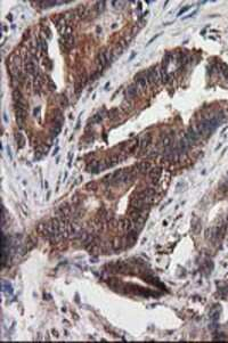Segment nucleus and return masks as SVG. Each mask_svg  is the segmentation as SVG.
<instances>
[{
    "mask_svg": "<svg viewBox=\"0 0 228 343\" xmlns=\"http://www.w3.org/2000/svg\"><path fill=\"white\" fill-rule=\"evenodd\" d=\"M160 79H161L160 72L157 71L156 67H153L152 70H149L148 73H147V76H146L147 83H149V84H154V83L156 84V83H159Z\"/></svg>",
    "mask_w": 228,
    "mask_h": 343,
    "instance_id": "1",
    "label": "nucleus"
},
{
    "mask_svg": "<svg viewBox=\"0 0 228 343\" xmlns=\"http://www.w3.org/2000/svg\"><path fill=\"white\" fill-rule=\"evenodd\" d=\"M14 106H15L16 122H17L20 126H22V124H23V123L25 122V120H26V109H25V108H23V107L16 106V105H14Z\"/></svg>",
    "mask_w": 228,
    "mask_h": 343,
    "instance_id": "2",
    "label": "nucleus"
},
{
    "mask_svg": "<svg viewBox=\"0 0 228 343\" xmlns=\"http://www.w3.org/2000/svg\"><path fill=\"white\" fill-rule=\"evenodd\" d=\"M97 62H98V64H99V66H100L102 70H103L104 67L107 66L108 59H107V57H106V55H105L104 51H100V53L97 55Z\"/></svg>",
    "mask_w": 228,
    "mask_h": 343,
    "instance_id": "3",
    "label": "nucleus"
},
{
    "mask_svg": "<svg viewBox=\"0 0 228 343\" xmlns=\"http://www.w3.org/2000/svg\"><path fill=\"white\" fill-rule=\"evenodd\" d=\"M152 142V136L151 135H145L144 137L140 139V152H144L145 149L148 147V145Z\"/></svg>",
    "mask_w": 228,
    "mask_h": 343,
    "instance_id": "4",
    "label": "nucleus"
},
{
    "mask_svg": "<svg viewBox=\"0 0 228 343\" xmlns=\"http://www.w3.org/2000/svg\"><path fill=\"white\" fill-rule=\"evenodd\" d=\"M161 172H162V169L161 168H154L152 169L149 172H148V176L149 178L153 180V182H156L159 180V178L161 176Z\"/></svg>",
    "mask_w": 228,
    "mask_h": 343,
    "instance_id": "5",
    "label": "nucleus"
},
{
    "mask_svg": "<svg viewBox=\"0 0 228 343\" xmlns=\"http://www.w3.org/2000/svg\"><path fill=\"white\" fill-rule=\"evenodd\" d=\"M219 314H220V307H215L211 312H210V319L212 321L213 325H217V321H218V318H219Z\"/></svg>",
    "mask_w": 228,
    "mask_h": 343,
    "instance_id": "6",
    "label": "nucleus"
},
{
    "mask_svg": "<svg viewBox=\"0 0 228 343\" xmlns=\"http://www.w3.org/2000/svg\"><path fill=\"white\" fill-rule=\"evenodd\" d=\"M25 71L27 72L29 74H31V75L34 74V72H36V66H34L33 59H29V60H26V63H25Z\"/></svg>",
    "mask_w": 228,
    "mask_h": 343,
    "instance_id": "7",
    "label": "nucleus"
},
{
    "mask_svg": "<svg viewBox=\"0 0 228 343\" xmlns=\"http://www.w3.org/2000/svg\"><path fill=\"white\" fill-rule=\"evenodd\" d=\"M64 42H65V46L67 48H72L73 45H74V38L71 33H66L64 34Z\"/></svg>",
    "mask_w": 228,
    "mask_h": 343,
    "instance_id": "8",
    "label": "nucleus"
},
{
    "mask_svg": "<svg viewBox=\"0 0 228 343\" xmlns=\"http://www.w3.org/2000/svg\"><path fill=\"white\" fill-rule=\"evenodd\" d=\"M151 169V163L149 162H140L138 166H137V170L139 171V172H142V173H145V172H147L148 170Z\"/></svg>",
    "mask_w": 228,
    "mask_h": 343,
    "instance_id": "9",
    "label": "nucleus"
},
{
    "mask_svg": "<svg viewBox=\"0 0 228 343\" xmlns=\"http://www.w3.org/2000/svg\"><path fill=\"white\" fill-rule=\"evenodd\" d=\"M58 211L63 214V217H67V215L70 214V212H71V208H70L67 204H63V205H60V206Z\"/></svg>",
    "mask_w": 228,
    "mask_h": 343,
    "instance_id": "10",
    "label": "nucleus"
},
{
    "mask_svg": "<svg viewBox=\"0 0 228 343\" xmlns=\"http://www.w3.org/2000/svg\"><path fill=\"white\" fill-rule=\"evenodd\" d=\"M136 81H137V84H138L142 89H145V88H146V86H147V80H146V78L142 76V75H138V76H136Z\"/></svg>",
    "mask_w": 228,
    "mask_h": 343,
    "instance_id": "11",
    "label": "nucleus"
},
{
    "mask_svg": "<svg viewBox=\"0 0 228 343\" xmlns=\"http://www.w3.org/2000/svg\"><path fill=\"white\" fill-rule=\"evenodd\" d=\"M127 95H128L129 98H132V97H135V96L137 95V87H136L135 84H131V86L128 87V89H127Z\"/></svg>",
    "mask_w": 228,
    "mask_h": 343,
    "instance_id": "12",
    "label": "nucleus"
},
{
    "mask_svg": "<svg viewBox=\"0 0 228 343\" xmlns=\"http://www.w3.org/2000/svg\"><path fill=\"white\" fill-rule=\"evenodd\" d=\"M16 142H17V145H18L20 148H22V147L25 145V139H24V137H23L22 133H17V135H16Z\"/></svg>",
    "mask_w": 228,
    "mask_h": 343,
    "instance_id": "13",
    "label": "nucleus"
},
{
    "mask_svg": "<svg viewBox=\"0 0 228 343\" xmlns=\"http://www.w3.org/2000/svg\"><path fill=\"white\" fill-rule=\"evenodd\" d=\"M160 76H161V80H162V82L163 83H167L169 81L168 73H167V71H166V69H163V67L160 70Z\"/></svg>",
    "mask_w": 228,
    "mask_h": 343,
    "instance_id": "14",
    "label": "nucleus"
},
{
    "mask_svg": "<svg viewBox=\"0 0 228 343\" xmlns=\"http://www.w3.org/2000/svg\"><path fill=\"white\" fill-rule=\"evenodd\" d=\"M76 13H78V16L80 18H84L86 15H87V9H86L84 6H79L78 9H76Z\"/></svg>",
    "mask_w": 228,
    "mask_h": 343,
    "instance_id": "15",
    "label": "nucleus"
},
{
    "mask_svg": "<svg viewBox=\"0 0 228 343\" xmlns=\"http://www.w3.org/2000/svg\"><path fill=\"white\" fill-rule=\"evenodd\" d=\"M171 140H172L171 135H167V136H164L163 139H162V145H163L164 147H169V146L171 145Z\"/></svg>",
    "mask_w": 228,
    "mask_h": 343,
    "instance_id": "16",
    "label": "nucleus"
},
{
    "mask_svg": "<svg viewBox=\"0 0 228 343\" xmlns=\"http://www.w3.org/2000/svg\"><path fill=\"white\" fill-rule=\"evenodd\" d=\"M33 87H34V90H36V93H38V91L40 90V87H41V79H40V76H39V75L34 78Z\"/></svg>",
    "mask_w": 228,
    "mask_h": 343,
    "instance_id": "17",
    "label": "nucleus"
},
{
    "mask_svg": "<svg viewBox=\"0 0 228 343\" xmlns=\"http://www.w3.org/2000/svg\"><path fill=\"white\" fill-rule=\"evenodd\" d=\"M22 98H23V96H22L21 91H20L18 89H15V90L13 91V99H14V102H17V100H20V99H22Z\"/></svg>",
    "mask_w": 228,
    "mask_h": 343,
    "instance_id": "18",
    "label": "nucleus"
},
{
    "mask_svg": "<svg viewBox=\"0 0 228 343\" xmlns=\"http://www.w3.org/2000/svg\"><path fill=\"white\" fill-rule=\"evenodd\" d=\"M104 7H105V1H98L97 2V11L99 13H102L104 11Z\"/></svg>",
    "mask_w": 228,
    "mask_h": 343,
    "instance_id": "19",
    "label": "nucleus"
},
{
    "mask_svg": "<svg viewBox=\"0 0 228 343\" xmlns=\"http://www.w3.org/2000/svg\"><path fill=\"white\" fill-rule=\"evenodd\" d=\"M102 119H103L102 118V114H96L94 118L91 119V123H94V124L95 123H99L102 121Z\"/></svg>",
    "mask_w": 228,
    "mask_h": 343,
    "instance_id": "20",
    "label": "nucleus"
},
{
    "mask_svg": "<svg viewBox=\"0 0 228 343\" xmlns=\"http://www.w3.org/2000/svg\"><path fill=\"white\" fill-rule=\"evenodd\" d=\"M48 87H49V89H50V90H55V89H56V86H55V83L53 82L51 80H50V81L48 82Z\"/></svg>",
    "mask_w": 228,
    "mask_h": 343,
    "instance_id": "21",
    "label": "nucleus"
},
{
    "mask_svg": "<svg viewBox=\"0 0 228 343\" xmlns=\"http://www.w3.org/2000/svg\"><path fill=\"white\" fill-rule=\"evenodd\" d=\"M60 103H62V105H63V106H67V99H66V97H65V96H63V97H62V100H60Z\"/></svg>",
    "mask_w": 228,
    "mask_h": 343,
    "instance_id": "22",
    "label": "nucleus"
},
{
    "mask_svg": "<svg viewBox=\"0 0 228 343\" xmlns=\"http://www.w3.org/2000/svg\"><path fill=\"white\" fill-rule=\"evenodd\" d=\"M189 8H191L189 6H186V7H184L182 9H180V12L178 13V16H180V15H181V14H184V13H186L187 11H188V9H189Z\"/></svg>",
    "mask_w": 228,
    "mask_h": 343,
    "instance_id": "23",
    "label": "nucleus"
},
{
    "mask_svg": "<svg viewBox=\"0 0 228 343\" xmlns=\"http://www.w3.org/2000/svg\"><path fill=\"white\" fill-rule=\"evenodd\" d=\"M43 31H45V32H47V36H48V38H50V36H51V32H50V30H49L48 26H45V27H43Z\"/></svg>",
    "mask_w": 228,
    "mask_h": 343,
    "instance_id": "24",
    "label": "nucleus"
},
{
    "mask_svg": "<svg viewBox=\"0 0 228 343\" xmlns=\"http://www.w3.org/2000/svg\"><path fill=\"white\" fill-rule=\"evenodd\" d=\"M87 188H88V189H89V188L95 189V188H96V185H95L94 182H89V184H87Z\"/></svg>",
    "mask_w": 228,
    "mask_h": 343,
    "instance_id": "25",
    "label": "nucleus"
},
{
    "mask_svg": "<svg viewBox=\"0 0 228 343\" xmlns=\"http://www.w3.org/2000/svg\"><path fill=\"white\" fill-rule=\"evenodd\" d=\"M119 46H120V47L122 48V49H124V48L127 47V42H126L124 40H122V41H121L120 43H119Z\"/></svg>",
    "mask_w": 228,
    "mask_h": 343,
    "instance_id": "26",
    "label": "nucleus"
},
{
    "mask_svg": "<svg viewBox=\"0 0 228 343\" xmlns=\"http://www.w3.org/2000/svg\"><path fill=\"white\" fill-rule=\"evenodd\" d=\"M159 36H160V34H156V36H153V38H152V39H151V40L148 41V42H147V45H146V46H149V45H151V43H152V42H153V41H154V40H155V39H156V38H157Z\"/></svg>",
    "mask_w": 228,
    "mask_h": 343,
    "instance_id": "27",
    "label": "nucleus"
},
{
    "mask_svg": "<svg viewBox=\"0 0 228 343\" xmlns=\"http://www.w3.org/2000/svg\"><path fill=\"white\" fill-rule=\"evenodd\" d=\"M39 113H40V107H36V109L33 111V115L36 116V115H39Z\"/></svg>",
    "mask_w": 228,
    "mask_h": 343,
    "instance_id": "28",
    "label": "nucleus"
},
{
    "mask_svg": "<svg viewBox=\"0 0 228 343\" xmlns=\"http://www.w3.org/2000/svg\"><path fill=\"white\" fill-rule=\"evenodd\" d=\"M7 153H8V156H9V159L12 160V152H11V148H9V147L7 148Z\"/></svg>",
    "mask_w": 228,
    "mask_h": 343,
    "instance_id": "29",
    "label": "nucleus"
},
{
    "mask_svg": "<svg viewBox=\"0 0 228 343\" xmlns=\"http://www.w3.org/2000/svg\"><path fill=\"white\" fill-rule=\"evenodd\" d=\"M51 333H53V334H54V335H55V337H58V332H57V331H55V330H53V331H51Z\"/></svg>",
    "mask_w": 228,
    "mask_h": 343,
    "instance_id": "30",
    "label": "nucleus"
},
{
    "mask_svg": "<svg viewBox=\"0 0 228 343\" xmlns=\"http://www.w3.org/2000/svg\"><path fill=\"white\" fill-rule=\"evenodd\" d=\"M4 121L5 122H8V118H7V114L6 113H4Z\"/></svg>",
    "mask_w": 228,
    "mask_h": 343,
    "instance_id": "31",
    "label": "nucleus"
},
{
    "mask_svg": "<svg viewBox=\"0 0 228 343\" xmlns=\"http://www.w3.org/2000/svg\"><path fill=\"white\" fill-rule=\"evenodd\" d=\"M57 152H58V147H56V148H55V151H54V154H53V155H56V153H57Z\"/></svg>",
    "mask_w": 228,
    "mask_h": 343,
    "instance_id": "32",
    "label": "nucleus"
},
{
    "mask_svg": "<svg viewBox=\"0 0 228 343\" xmlns=\"http://www.w3.org/2000/svg\"><path fill=\"white\" fill-rule=\"evenodd\" d=\"M131 54H132V55H131V56H130V59H132V58H133V57H135V55H136V53H135V51H132Z\"/></svg>",
    "mask_w": 228,
    "mask_h": 343,
    "instance_id": "33",
    "label": "nucleus"
},
{
    "mask_svg": "<svg viewBox=\"0 0 228 343\" xmlns=\"http://www.w3.org/2000/svg\"><path fill=\"white\" fill-rule=\"evenodd\" d=\"M45 188H48V182H47V181L45 182Z\"/></svg>",
    "mask_w": 228,
    "mask_h": 343,
    "instance_id": "34",
    "label": "nucleus"
},
{
    "mask_svg": "<svg viewBox=\"0 0 228 343\" xmlns=\"http://www.w3.org/2000/svg\"><path fill=\"white\" fill-rule=\"evenodd\" d=\"M100 31H102V30H100V27H99V26H98V27H97V32H98V33H99V32H100Z\"/></svg>",
    "mask_w": 228,
    "mask_h": 343,
    "instance_id": "35",
    "label": "nucleus"
},
{
    "mask_svg": "<svg viewBox=\"0 0 228 343\" xmlns=\"http://www.w3.org/2000/svg\"><path fill=\"white\" fill-rule=\"evenodd\" d=\"M49 196H50V191H48V194H47V200L49 199Z\"/></svg>",
    "mask_w": 228,
    "mask_h": 343,
    "instance_id": "36",
    "label": "nucleus"
}]
</instances>
